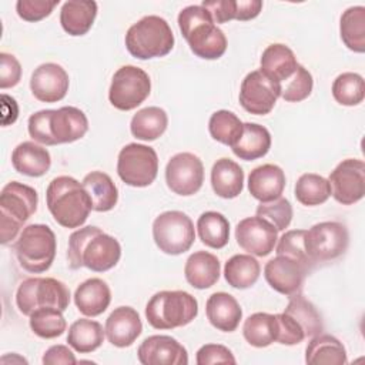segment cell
<instances>
[{
  "mask_svg": "<svg viewBox=\"0 0 365 365\" xmlns=\"http://www.w3.org/2000/svg\"><path fill=\"white\" fill-rule=\"evenodd\" d=\"M111 302V291L101 278H88L81 282L74 292V304L86 317L103 314Z\"/></svg>",
  "mask_w": 365,
  "mask_h": 365,
  "instance_id": "cb8c5ba5",
  "label": "cell"
},
{
  "mask_svg": "<svg viewBox=\"0 0 365 365\" xmlns=\"http://www.w3.org/2000/svg\"><path fill=\"white\" fill-rule=\"evenodd\" d=\"M1 110H3V114H1L3 125L13 124L17 120L19 106L13 97L7 94H1Z\"/></svg>",
  "mask_w": 365,
  "mask_h": 365,
  "instance_id": "db71d44e",
  "label": "cell"
},
{
  "mask_svg": "<svg viewBox=\"0 0 365 365\" xmlns=\"http://www.w3.org/2000/svg\"><path fill=\"white\" fill-rule=\"evenodd\" d=\"M66 319L63 311L51 307H43L31 312L30 328L31 331L44 339L60 336L66 331Z\"/></svg>",
  "mask_w": 365,
  "mask_h": 365,
  "instance_id": "b9f144b4",
  "label": "cell"
},
{
  "mask_svg": "<svg viewBox=\"0 0 365 365\" xmlns=\"http://www.w3.org/2000/svg\"><path fill=\"white\" fill-rule=\"evenodd\" d=\"M279 96V84L261 70H254L248 73L241 83L240 104L251 114L265 115L271 113Z\"/></svg>",
  "mask_w": 365,
  "mask_h": 365,
  "instance_id": "5bb4252c",
  "label": "cell"
},
{
  "mask_svg": "<svg viewBox=\"0 0 365 365\" xmlns=\"http://www.w3.org/2000/svg\"><path fill=\"white\" fill-rule=\"evenodd\" d=\"M58 3V0H19L16 3V11L26 21H38L50 16Z\"/></svg>",
  "mask_w": 365,
  "mask_h": 365,
  "instance_id": "c3c4849f",
  "label": "cell"
},
{
  "mask_svg": "<svg viewBox=\"0 0 365 365\" xmlns=\"http://www.w3.org/2000/svg\"><path fill=\"white\" fill-rule=\"evenodd\" d=\"M257 215L271 222L277 231H284L291 224L292 205L287 198L279 197L269 202H261L257 207Z\"/></svg>",
  "mask_w": 365,
  "mask_h": 365,
  "instance_id": "f6af8a7d",
  "label": "cell"
},
{
  "mask_svg": "<svg viewBox=\"0 0 365 365\" xmlns=\"http://www.w3.org/2000/svg\"><path fill=\"white\" fill-rule=\"evenodd\" d=\"M143 365H187V349L170 335H151L137 349Z\"/></svg>",
  "mask_w": 365,
  "mask_h": 365,
  "instance_id": "d6986e66",
  "label": "cell"
},
{
  "mask_svg": "<svg viewBox=\"0 0 365 365\" xmlns=\"http://www.w3.org/2000/svg\"><path fill=\"white\" fill-rule=\"evenodd\" d=\"M259 63V70L278 84L289 78L298 66L294 51L281 43L269 44L264 50Z\"/></svg>",
  "mask_w": 365,
  "mask_h": 365,
  "instance_id": "f1b7e54d",
  "label": "cell"
},
{
  "mask_svg": "<svg viewBox=\"0 0 365 365\" xmlns=\"http://www.w3.org/2000/svg\"><path fill=\"white\" fill-rule=\"evenodd\" d=\"M76 362H77V359H76L73 351L66 345H53L43 355L44 365H56V364L73 365Z\"/></svg>",
  "mask_w": 365,
  "mask_h": 365,
  "instance_id": "f5cc1de1",
  "label": "cell"
},
{
  "mask_svg": "<svg viewBox=\"0 0 365 365\" xmlns=\"http://www.w3.org/2000/svg\"><path fill=\"white\" fill-rule=\"evenodd\" d=\"M125 47L140 60L164 57L174 47V34L163 17L145 16L127 30Z\"/></svg>",
  "mask_w": 365,
  "mask_h": 365,
  "instance_id": "5b68a950",
  "label": "cell"
},
{
  "mask_svg": "<svg viewBox=\"0 0 365 365\" xmlns=\"http://www.w3.org/2000/svg\"><path fill=\"white\" fill-rule=\"evenodd\" d=\"M305 362L344 365L348 362L346 351L338 338L329 334H318L312 336L305 348Z\"/></svg>",
  "mask_w": 365,
  "mask_h": 365,
  "instance_id": "4dcf8cb0",
  "label": "cell"
},
{
  "mask_svg": "<svg viewBox=\"0 0 365 365\" xmlns=\"http://www.w3.org/2000/svg\"><path fill=\"white\" fill-rule=\"evenodd\" d=\"M211 185L221 198H235L244 187V171L235 161L220 158L211 168Z\"/></svg>",
  "mask_w": 365,
  "mask_h": 365,
  "instance_id": "83f0119b",
  "label": "cell"
},
{
  "mask_svg": "<svg viewBox=\"0 0 365 365\" xmlns=\"http://www.w3.org/2000/svg\"><path fill=\"white\" fill-rule=\"evenodd\" d=\"M242 124L232 111L218 110L210 117L208 131L215 141L232 147L242 133Z\"/></svg>",
  "mask_w": 365,
  "mask_h": 365,
  "instance_id": "60d3db41",
  "label": "cell"
},
{
  "mask_svg": "<svg viewBox=\"0 0 365 365\" xmlns=\"http://www.w3.org/2000/svg\"><path fill=\"white\" fill-rule=\"evenodd\" d=\"M68 74L56 63L40 64L31 74L30 90L33 96L43 103H57L68 91Z\"/></svg>",
  "mask_w": 365,
  "mask_h": 365,
  "instance_id": "ffe728a7",
  "label": "cell"
},
{
  "mask_svg": "<svg viewBox=\"0 0 365 365\" xmlns=\"http://www.w3.org/2000/svg\"><path fill=\"white\" fill-rule=\"evenodd\" d=\"M232 352L221 344H205L197 351V364L198 365H211V364H235Z\"/></svg>",
  "mask_w": 365,
  "mask_h": 365,
  "instance_id": "681fc988",
  "label": "cell"
},
{
  "mask_svg": "<svg viewBox=\"0 0 365 365\" xmlns=\"http://www.w3.org/2000/svg\"><path fill=\"white\" fill-rule=\"evenodd\" d=\"M37 191L19 181L6 184L0 194V237L7 244L17 237L23 224L37 210Z\"/></svg>",
  "mask_w": 365,
  "mask_h": 365,
  "instance_id": "8992f818",
  "label": "cell"
},
{
  "mask_svg": "<svg viewBox=\"0 0 365 365\" xmlns=\"http://www.w3.org/2000/svg\"><path fill=\"white\" fill-rule=\"evenodd\" d=\"M57 241L53 230L44 224H30L23 228L14 251L23 269L31 274L47 271L56 257Z\"/></svg>",
  "mask_w": 365,
  "mask_h": 365,
  "instance_id": "ba28073f",
  "label": "cell"
},
{
  "mask_svg": "<svg viewBox=\"0 0 365 365\" xmlns=\"http://www.w3.org/2000/svg\"><path fill=\"white\" fill-rule=\"evenodd\" d=\"M304 234L305 230H291L287 231L278 241L277 245V255H285L289 257L298 262H301L302 265H305L309 271L314 268V265L311 264L307 252H305V247H304Z\"/></svg>",
  "mask_w": 365,
  "mask_h": 365,
  "instance_id": "bcb514c9",
  "label": "cell"
},
{
  "mask_svg": "<svg viewBox=\"0 0 365 365\" xmlns=\"http://www.w3.org/2000/svg\"><path fill=\"white\" fill-rule=\"evenodd\" d=\"M30 137L44 145L73 143L84 137L88 130L86 114L71 106L57 110H40L29 118Z\"/></svg>",
  "mask_w": 365,
  "mask_h": 365,
  "instance_id": "7a4b0ae2",
  "label": "cell"
},
{
  "mask_svg": "<svg viewBox=\"0 0 365 365\" xmlns=\"http://www.w3.org/2000/svg\"><path fill=\"white\" fill-rule=\"evenodd\" d=\"M285 188V174L275 164H262L254 168L248 175L250 194L261 201L269 202L281 197Z\"/></svg>",
  "mask_w": 365,
  "mask_h": 365,
  "instance_id": "7402d4cb",
  "label": "cell"
},
{
  "mask_svg": "<svg viewBox=\"0 0 365 365\" xmlns=\"http://www.w3.org/2000/svg\"><path fill=\"white\" fill-rule=\"evenodd\" d=\"M197 231L201 242L210 248L221 250L230 240V222L217 211H205L197 221Z\"/></svg>",
  "mask_w": 365,
  "mask_h": 365,
  "instance_id": "d590c367",
  "label": "cell"
},
{
  "mask_svg": "<svg viewBox=\"0 0 365 365\" xmlns=\"http://www.w3.org/2000/svg\"><path fill=\"white\" fill-rule=\"evenodd\" d=\"M235 240L248 254L267 257L274 251L278 240V231L271 222L255 215L244 218L237 224Z\"/></svg>",
  "mask_w": 365,
  "mask_h": 365,
  "instance_id": "e0dca14e",
  "label": "cell"
},
{
  "mask_svg": "<svg viewBox=\"0 0 365 365\" xmlns=\"http://www.w3.org/2000/svg\"><path fill=\"white\" fill-rule=\"evenodd\" d=\"M220 271L221 265L218 258L208 251H197L191 254L184 267L187 282L197 289L212 287L220 278Z\"/></svg>",
  "mask_w": 365,
  "mask_h": 365,
  "instance_id": "484cf974",
  "label": "cell"
},
{
  "mask_svg": "<svg viewBox=\"0 0 365 365\" xmlns=\"http://www.w3.org/2000/svg\"><path fill=\"white\" fill-rule=\"evenodd\" d=\"M165 182L178 195H194L204 182L202 161L192 153L173 155L165 165Z\"/></svg>",
  "mask_w": 365,
  "mask_h": 365,
  "instance_id": "2e32d148",
  "label": "cell"
},
{
  "mask_svg": "<svg viewBox=\"0 0 365 365\" xmlns=\"http://www.w3.org/2000/svg\"><path fill=\"white\" fill-rule=\"evenodd\" d=\"M150 91L151 81L143 68L123 66L113 76L108 100L117 110L130 111L144 103L150 96Z\"/></svg>",
  "mask_w": 365,
  "mask_h": 365,
  "instance_id": "4fadbf2b",
  "label": "cell"
},
{
  "mask_svg": "<svg viewBox=\"0 0 365 365\" xmlns=\"http://www.w3.org/2000/svg\"><path fill=\"white\" fill-rule=\"evenodd\" d=\"M349 234L344 224L324 221L305 230L304 247L312 265L339 258L348 248Z\"/></svg>",
  "mask_w": 365,
  "mask_h": 365,
  "instance_id": "30bf717a",
  "label": "cell"
},
{
  "mask_svg": "<svg viewBox=\"0 0 365 365\" xmlns=\"http://www.w3.org/2000/svg\"><path fill=\"white\" fill-rule=\"evenodd\" d=\"M81 184L90 195L94 211L106 212L115 207L118 190L108 174L103 171H91L83 178Z\"/></svg>",
  "mask_w": 365,
  "mask_h": 365,
  "instance_id": "1f68e13d",
  "label": "cell"
},
{
  "mask_svg": "<svg viewBox=\"0 0 365 365\" xmlns=\"http://www.w3.org/2000/svg\"><path fill=\"white\" fill-rule=\"evenodd\" d=\"M178 27L191 51L204 60L220 58L227 50V37L201 4L182 9L178 14Z\"/></svg>",
  "mask_w": 365,
  "mask_h": 365,
  "instance_id": "277c9868",
  "label": "cell"
},
{
  "mask_svg": "<svg viewBox=\"0 0 365 365\" xmlns=\"http://www.w3.org/2000/svg\"><path fill=\"white\" fill-rule=\"evenodd\" d=\"M97 16V3L93 0H70L60 10V23L70 36H84Z\"/></svg>",
  "mask_w": 365,
  "mask_h": 365,
  "instance_id": "4316f807",
  "label": "cell"
},
{
  "mask_svg": "<svg viewBox=\"0 0 365 365\" xmlns=\"http://www.w3.org/2000/svg\"><path fill=\"white\" fill-rule=\"evenodd\" d=\"M331 194L342 205H352L365 195V163L358 158L341 161L329 174Z\"/></svg>",
  "mask_w": 365,
  "mask_h": 365,
  "instance_id": "9a60e30c",
  "label": "cell"
},
{
  "mask_svg": "<svg viewBox=\"0 0 365 365\" xmlns=\"http://www.w3.org/2000/svg\"><path fill=\"white\" fill-rule=\"evenodd\" d=\"M231 148L232 153L241 160L252 161L261 158L271 148V134L264 125L244 123L242 133Z\"/></svg>",
  "mask_w": 365,
  "mask_h": 365,
  "instance_id": "f546056e",
  "label": "cell"
},
{
  "mask_svg": "<svg viewBox=\"0 0 365 365\" xmlns=\"http://www.w3.org/2000/svg\"><path fill=\"white\" fill-rule=\"evenodd\" d=\"M245 341L255 348H265L277 341L275 315L267 312H255L250 315L242 327Z\"/></svg>",
  "mask_w": 365,
  "mask_h": 365,
  "instance_id": "74e56055",
  "label": "cell"
},
{
  "mask_svg": "<svg viewBox=\"0 0 365 365\" xmlns=\"http://www.w3.org/2000/svg\"><path fill=\"white\" fill-rule=\"evenodd\" d=\"M46 202L56 222L66 228L83 225L93 210L86 188L70 175H60L51 180L46 191Z\"/></svg>",
  "mask_w": 365,
  "mask_h": 365,
  "instance_id": "3957f363",
  "label": "cell"
},
{
  "mask_svg": "<svg viewBox=\"0 0 365 365\" xmlns=\"http://www.w3.org/2000/svg\"><path fill=\"white\" fill-rule=\"evenodd\" d=\"M104 335L106 331L103 329L100 322L80 318L70 325L67 342L74 351L80 354H87L101 346Z\"/></svg>",
  "mask_w": 365,
  "mask_h": 365,
  "instance_id": "e575fe53",
  "label": "cell"
},
{
  "mask_svg": "<svg viewBox=\"0 0 365 365\" xmlns=\"http://www.w3.org/2000/svg\"><path fill=\"white\" fill-rule=\"evenodd\" d=\"M339 33L344 44L355 51H365V7L352 6L341 16Z\"/></svg>",
  "mask_w": 365,
  "mask_h": 365,
  "instance_id": "8d00e7d4",
  "label": "cell"
},
{
  "mask_svg": "<svg viewBox=\"0 0 365 365\" xmlns=\"http://www.w3.org/2000/svg\"><path fill=\"white\" fill-rule=\"evenodd\" d=\"M277 319V342L282 345H297L307 336L301 325L288 314H275Z\"/></svg>",
  "mask_w": 365,
  "mask_h": 365,
  "instance_id": "7dc6e473",
  "label": "cell"
},
{
  "mask_svg": "<svg viewBox=\"0 0 365 365\" xmlns=\"http://www.w3.org/2000/svg\"><path fill=\"white\" fill-rule=\"evenodd\" d=\"M158 173V157L153 147L130 143L121 148L117 160L118 177L131 187H147Z\"/></svg>",
  "mask_w": 365,
  "mask_h": 365,
  "instance_id": "7c38bea8",
  "label": "cell"
},
{
  "mask_svg": "<svg viewBox=\"0 0 365 365\" xmlns=\"http://www.w3.org/2000/svg\"><path fill=\"white\" fill-rule=\"evenodd\" d=\"M106 336L114 346H130L141 334L143 324L138 312L131 307L115 308L106 319Z\"/></svg>",
  "mask_w": 365,
  "mask_h": 365,
  "instance_id": "44dd1931",
  "label": "cell"
},
{
  "mask_svg": "<svg viewBox=\"0 0 365 365\" xmlns=\"http://www.w3.org/2000/svg\"><path fill=\"white\" fill-rule=\"evenodd\" d=\"M289 317H292L304 329L305 336H315L322 332L324 324L322 318L315 308V305L308 301L301 292L289 297V302L284 311Z\"/></svg>",
  "mask_w": 365,
  "mask_h": 365,
  "instance_id": "f35d334b",
  "label": "cell"
},
{
  "mask_svg": "<svg viewBox=\"0 0 365 365\" xmlns=\"http://www.w3.org/2000/svg\"><path fill=\"white\" fill-rule=\"evenodd\" d=\"M205 312L210 324L222 332H232L240 325L242 309L238 301L227 292H214L208 297Z\"/></svg>",
  "mask_w": 365,
  "mask_h": 365,
  "instance_id": "603a6c76",
  "label": "cell"
},
{
  "mask_svg": "<svg viewBox=\"0 0 365 365\" xmlns=\"http://www.w3.org/2000/svg\"><path fill=\"white\" fill-rule=\"evenodd\" d=\"M120 257V242L98 227H83L68 238L67 259L71 269L86 267L94 272H104L115 267Z\"/></svg>",
  "mask_w": 365,
  "mask_h": 365,
  "instance_id": "6da1fadb",
  "label": "cell"
},
{
  "mask_svg": "<svg viewBox=\"0 0 365 365\" xmlns=\"http://www.w3.org/2000/svg\"><path fill=\"white\" fill-rule=\"evenodd\" d=\"M279 87H281L279 97H282L285 101H289V103H298L305 100L311 94L314 87V80L311 73L302 64H298L294 74L285 81H282Z\"/></svg>",
  "mask_w": 365,
  "mask_h": 365,
  "instance_id": "ee69618b",
  "label": "cell"
},
{
  "mask_svg": "<svg viewBox=\"0 0 365 365\" xmlns=\"http://www.w3.org/2000/svg\"><path fill=\"white\" fill-rule=\"evenodd\" d=\"M259 262L250 254L232 255L224 267V277L228 285L238 289L252 287L259 278Z\"/></svg>",
  "mask_w": 365,
  "mask_h": 365,
  "instance_id": "836d02e7",
  "label": "cell"
},
{
  "mask_svg": "<svg viewBox=\"0 0 365 365\" xmlns=\"http://www.w3.org/2000/svg\"><path fill=\"white\" fill-rule=\"evenodd\" d=\"M198 314L197 299L185 291H160L145 305V318L155 329H173L190 324Z\"/></svg>",
  "mask_w": 365,
  "mask_h": 365,
  "instance_id": "52a82bcc",
  "label": "cell"
},
{
  "mask_svg": "<svg viewBox=\"0 0 365 365\" xmlns=\"http://www.w3.org/2000/svg\"><path fill=\"white\" fill-rule=\"evenodd\" d=\"M153 238L160 251L180 255L194 244V224L182 211L161 212L153 222Z\"/></svg>",
  "mask_w": 365,
  "mask_h": 365,
  "instance_id": "8fae6325",
  "label": "cell"
},
{
  "mask_svg": "<svg viewBox=\"0 0 365 365\" xmlns=\"http://www.w3.org/2000/svg\"><path fill=\"white\" fill-rule=\"evenodd\" d=\"M11 164L20 174L41 177L48 171L51 157L47 148L36 144L34 141H23L13 150Z\"/></svg>",
  "mask_w": 365,
  "mask_h": 365,
  "instance_id": "d4e9b609",
  "label": "cell"
},
{
  "mask_svg": "<svg viewBox=\"0 0 365 365\" xmlns=\"http://www.w3.org/2000/svg\"><path fill=\"white\" fill-rule=\"evenodd\" d=\"M21 78V66L19 60L9 53H0V88H9L19 84Z\"/></svg>",
  "mask_w": 365,
  "mask_h": 365,
  "instance_id": "f907efd6",
  "label": "cell"
},
{
  "mask_svg": "<svg viewBox=\"0 0 365 365\" xmlns=\"http://www.w3.org/2000/svg\"><path fill=\"white\" fill-rule=\"evenodd\" d=\"M308 272L305 265L285 255H277L264 267V277L269 287L287 297L301 292Z\"/></svg>",
  "mask_w": 365,
  "mask_h": 365,
  "instance_id": "ac0fdd59",
  "label": "cell"
},
{
  "mask_svg": "<svg viewBox=\"0 0 365 365\" xmlns=\"http://www.w3.org/2000/svg\"><path fill=\"white\" fill-rule=\"evenodd\" d=\"M201 6L210 11L214 23L237 20V0H204Z\"/></svg>",
  "mask_w": 365,
  "mask_h": 365,
  "instance_id": "816d5d0a",
  "label": "cell"
},
{
  "mask_svg": "<svg viewBox=\"0 0 365 365\" xmlns=\"http://www.w3.org/2000/svg\"><path fill=\"white\" fill-rule=\"evenodd\" d=\"M295 198L307 207L324 204L331 197V185L322 175L307 173L302 174L295 184Z\"/></svg>",
  "mask_w": 365,
  "mask_h": 365,
  "instance_id": "ab89813d",
  "label": "cell"
},
{
  "mask_svg": "<svg viewBox=\"0 0 365 365\" xmlns=\"http://www.w3.org/2000/svg\"><path fill=\"white\" fill-rule=\"evenodd\" d=\"M332 96L341 106H358L365 97V83L361 74L346 71L332 83Z\"/></svg>",
  "mask_w": 365,
  "mask_h": 365,
  "instance_id": "7bdbcfd3",
  "label": "cell"
},
{
  "mask_svg": "<svg viewBox=\"0 0 365 365\" xmlns=\"http://www.w3.org/2000/svg\"><path fill=\"white\" fill-rule=\"evenodd\" d=\"M16 304L19 311L29 317L43 307L66 311L70 304V291L64 282L56 278H27L17 288Z\"/></svg>",
  "mask_w": 365,
  "mask_h": 365,
  "instance_id": "9c48e42d",
  "label": "cell"
},
{
  "mask_svg": "<svg viewBox=\"0 0 365 365\" xmlns=\"http://www.w3.org/2000/svg\"><path fill=\"white\" fill-rule=\"evenodd\" d=\"M168 125L167 113L160 107H145L138 110L130 123L131 134L143 141H154L164 134Z\"/></svg>",
  "mask_w": 365,
  "mask_h": 365,
  "instance_id": "d6a6232c",
  "label": "cell"
}]
</instances>
